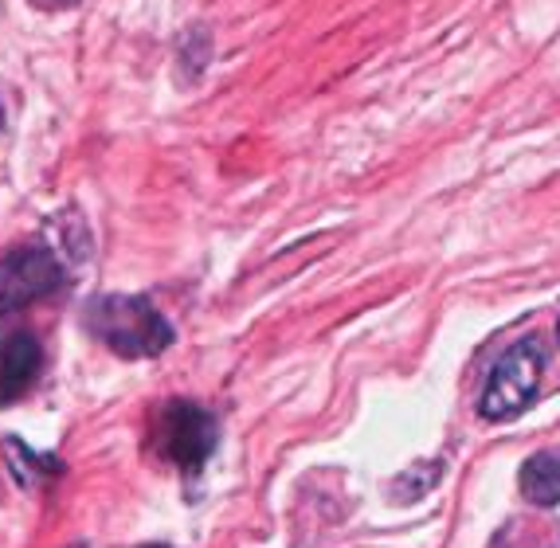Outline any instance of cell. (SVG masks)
<instances>
[{
	"label": "cell",
	"mask_w": 560,
	"mask_h": 548,
	"mask_svg": "<svg viewBox=\"0 0 560 548\" xmlns=\"http://www.w3.org/2000/svg\"><path fill=\"white\" fill-rule=\"evenodd\" d=\"M86 329L126 361L161 357L173 345V326L165 322L150 298L141 294H106L86 306Z\"/></svg>",
	"instance_id": "1"
},
{
	"label": "cell",
	"mask_w": 560,
	"mask_h": 548,
	"mask_svg": "<svg viewBox=\"0 0 560 548\" xmlns=\"http://www.w3.org/2000/svg\"><path fill=\"white\" fill-rule=\"evenodd\" d=\"M215 439H220L215 416L200 404L168 400L153 416V443H158L161 458L177 463L185 475H197L200 466L212 458Z\"/></svg>",
	"instance_id": "2"
},
{
	"label": "cell",
	"mask_w": 560,
	"mask_h": 548,
	"mask_svg": "<svg viewBox=\"0 0 560 548\" xmlns=\"http://www.w3.org/2000/svg\"><path fill=\"white\" fill-rule=\"evenodd\" d=\"M541 364L545 353L541 345L525 337L517 341L502 361L494 364L490 381H486L482 396H478V416L490 419V423H505V419H517L537 396V381H541Z\"/></svg>",
	"instance_id": "3"
},
{
	"label": "cell",
	"mask_w": 560,
	"mask_h": 548,
	"mask_svg": "<svg viewBox=\"0 0 560 548\" xmlns=\"http://www.w3.org/2000/svg\"><path fill=\"white\" fill-rule=\"evenodd\" d=\"M67 282L63 263L44 247H16L0 259V314L24 310L39 298L56 294Z\"/></svg>",
	"instance_id": "4"
},
{
	"label": "cell",
	"mask_w": 560,
	"mask_h": 548,
	"mask_svg": "<svg viewBox=\"0 0 560 548\" xmlns=\"http://www.w3.org/2000/svg\"><path fill=\"white\" fill-rule=\"evenodd\" d=\"M39 364H44V349H39L36 334L16 329V334L0 337V408L20 400L36 384Z\"/></svg>",
	"instance_id": "5"
},
{
	"label": "cell",
	"mask_w": 560,
	"mask_h": 548,
	"mask_svg": "<svg viewBox=\"0 0 560 548\" xmlns=\"http://www.w3.org/2000/svg\"><path fill=\"white\" fill-rule=\"evenodd\" d=\"M522 493L533 505H541V510L560 505V455L557 451H541V455L525 458Z\"/></svg>",
	"instance_id": "6"
},
{
	"label": "cell",
	"mask_w": 560,
	"mask_h": 548,
	"mask_svg": "<svg viewBox=\"0 0 560 548\" xmlns=\"http://www.w3.org/2000/svg\"><path fill=\"white\" fill-rule=\"evenodd\" d=\"M4 458H9V470L12 478H16L20 486H44L47 478H56L63 466H59V458L51 455H32L28 446L20 443L16 435L4 439Z\"/></svg>",
	"instance_id": "7"
},
{
	"label": "cell",
	"mask_w": 560,
	"mask_h": 548,
	"mask_svg": "<svg viewBox=\"0 0 560 548\" xmlns=\"http://www.w3.org/2000/svg\"><path fill=\"white\" fill-rule=\"evenodd\" d=\"M490 548H557V537H552L549 525H533L525 517H514L490 540Z\"/></svg>",
	"instance_id": "8"
},
{
	"label": "cell",
	"mask_w": 560,
	"mask_h": 548,
	"mask_svg": "<svg viewBox=\"0 0 560 548\" xmlns=\"http://www.w3.org/2000/svg\"><path fill=\"white\" fill-rule=\"evenodd\" d=\"M0 126H4V106H0Z\"/></svg>",
	"instance_id": "9"
},
{
	"label": "cell",
	"mask_w": 560,
	"mask_h": 548,
	"mask_svg": "<svg viewBox=\"0 0 560 548\" xmlns=\"http://www.w3.org/2000/svg\"><path fill=\"white\" fill-rule=\"evenodd\" d=\"M557 334H560V326H557Z\"/></svg>",
	"instance_id": "10"
},
{
	"label": "cell",
	"mask_w": 560,
	"mask_h": 548,
	"mask_svg": "<svg viewBox=\"0 0 560 548\" xmlns=\"http://www.w3.org/2000/svg\"><path fill=\"white\" fill-rule=\"evenodd\" d=\"M79 548H83V545H79Z\"/></svg>",
	"instance_id": "11"
}]
</instances>
